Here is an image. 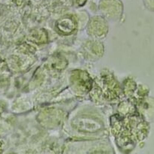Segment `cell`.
I'll return each mask as SVG.
<instances>
[{
	"instance_id": "obj_1",
	"label": "cell",
	"mask_w": 154,
	"mask_h": 154,
	"mask_svg": "<svg viewBox=\"0 0 154 154\" xmlns=\"http://www.w3.org/2000/svg\"><path fill=\"white\" fill-rule=\"evenodd\" d=\"M146 5L150 11H154V0H145Z\"/></svg>"
}]
</instances>
